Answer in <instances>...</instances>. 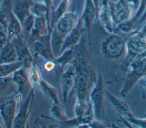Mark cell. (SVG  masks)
<instances>
[{
    "mask_svg": "<svg viewBox=\"0 0 146 128\" xmlns=\"http://www.w3.org/2000/svg\"><path fill=\"white\" fill-rule=\"evenodd\" d=\"M75 71L74 89L76 100H90L91 90L97 80V72L83 55L76 54L72 63Z\"/></svg>",
    "mask_w": 146,
    "mask_h": 128,
    "instance_id": "obj_1",
    "label": "cell"
},
{
    "mask_svg": "<svg viewBox=\"0 0 146 128\" xmlns=\"http://www.w3.org/2000/svg\"><path fill=\"white\" fill-rule=\"evenodd\" d=\"M102 56L110 60L123 59L127 54L126 40L117 33L109 34L100 43Z\"/></svg>",
    "mask_w": 146,
    "mask_h": 128,
    "instance_id": "obj_2",
    "label": "cell"
},
{
    "mask_svg": "<svg viewBox=\"0 0 146 128\" xmlns=\"http://www.w3.org/2000/svg\"><path fill=\"white\" fill-rule=\"evenodd\" d=\"M105 90L103 73L101 71H98L96 82L91 90L90 99L92 105L95 118L107 125V123H109L110 122L106 113Z\"/></svg>",
    "mask_w": 146,
    "mask_h": 128,
    "instance_id": "obj_3",
    "label": "cell"
},
{
    "mask_svg": "<svg viewBox=\"0 0 146 128\" xmlns=\"http://www.w3.org/2000/svg\"><path fill=\"white\" fill-rule=\"evenodd\" d=\"M79 14L73 11H67L55 23L51 31L52 44H59L60 48L64 37L76 26L79 20Z\"/></svg>",
    "mask_w": 146,
    "mask_h": 128,
    "instance_id": "obj_4",
    "label": "cell"
},
{
    "mask_svg": "<svg viewBox=\"0 0 146 128\" xmlns=\"http://www.w3.org/2000/svg\"><path fill=\"white\" fill-rule=\"evenodd\" d=\"M126 75L120 94L125 97L142 77L146 76V57L134 59L126 69Z\"/></svg>",
    "mask_w": 146,
    "mask_h": 128,
    "instance_id": "obj_5",
    "label": "cell"
},
{
    "mask_svg": "<svg viewBox=\"0 0 146 128\" xmlns=\"http://www.w3.org/2000/svg\"><path fill=\"white\" fill-rule=\"evenodd\" d=\"M109 7L115 26L131 20L136 13V9L128 0H109Z\"/></svg>",
    "mask_w": 146,
    "mask_h": 128,
    "instance_id": "obj_6",
    "label": "cell"
},
{
    "mask_svg": "<svg viewBox=\"0 0 146 128\" xmlns=\"http://www.w3.org/2000/svg\"><path fill=\"white\" fill-rule=\"evenodd\" d=\"M127 54L120 65V68L126 71L129 64L146 49V38L139 36L136 32L126 40Z\"/></svg>",
    "mask_w": 146,
    "mask_h": 128,
    "instance_id": "obj_7",
    "label": "cell"
},
{
    "mask_svg": "<svg viewBox=\"0 0 146 128\" xmlns=\"http://www.w3.org/2000/svg\"><path fill=\"white\" fill-rule=\"evenodd\" d=\"M34 91L31 88L26 99L21 104L14 118L13 127L24 128L29 127L28 121L35 101Z\"/></svg>",
    "mask_w": 146,
    "mask_h": 128,
    "instance_id": "obj_8",
    "label": "cell"
},
{
    "mask_svg": "<svg viewBox=\"0 0 146 128\" xmlns=\"http://www.w3.org/2000/svg\"><path fill=\"white\" fill-rule=\"evenodd\" d=\"M10 41L12 42L15 48L18 61L22 62V67L29 69L35 61L30 53L27 40L21 34L14 37Z\"/></svg>",
    "mask_w": 146,
    "mask_h": 128,
    "instance_id": "obj_9",
    "label": "cell"
},
{
    "mask_svg": "<svg viewBox=\"0 0 146 128\" xmlns=\"http://www.w3.org/2000/svg\"><path fill=\"white\" fill-rule=\"evenodd\" d=\"M14 94L5 97L0 102V117L3 126L7 128L13 127L16 115L17 102L14 97Z\"/></svg>",
    "mask_w": 146,
    "mask_h": 128,
    "instance_id": "obj_10",
    "label": "cell"
},
{
    "mask_svg": "<svg viewBox=\"0 0 146 128\" xmlns=\"http://www.w3.org/2000/svg\"><path fill=\"white\" fill-rule=\"evenodd\" d=\"M30 46L33 47L35 57L40 56L45 60L55 59L52 46L51 31L46 35L36 39Z\"/></svg>",
    "mask_w": 146,
    "mask_h": 128,
    "instance_id": "obj_11",
    "label": "cell"
},
{
    "mask_svg": "<svg viewBox=\"0 0 146 128\" xmlns=\"http://www.w3.org/2000/svg\"><path fill=\"white\" fill-rule=\"evenodd\" d=\"M86 31L83 23L80 18L76 26L64 37L60 46L59 54L64 50L73 48L80 42L83 34Z\"/></svg>",
    "mask_w": 146,
    "mask_h": 128,
    "instance_id": "obj_12",
    "label": "cell"
},
{
    "mask_svg": "<svg viewBox=\"0 0 146 128\" xmlns=\"http://www.w3.org/2000/svg\"><path fill=\"white\" fill-rule=\"evenodd\" d=\"M109 0H101L98 12V18L104 28V30L108 34L114 32L115 24L112 20L110 12Z\"/></svg>",
    "mask_w": 146,
    "mask_h": 128,
    "instance_id": "obj_13",
    "label": "cell"
},
{
    "mask_svg": "<svg viewBox=\"0 0 146 128\" xmlns=\"http://www.w3.org/2000/svg\"><path fill=\"white\" fill-rule=\"evenodd\" d=\"M51 31L50 25L46 16L35 17L34 24L27 40L28 44L29 46L31 45L36 39L46 35Z\"/></svg>",
    "mask_w": 146,
    "mask_h": 128,
    "instance_id": "obj_14",
    "label": "cell"
},
{
    "mask_svg": "<svg viewBox=\"0 0 146 128\" xmlns=\"http://www.w3.org/2000/svg\"><path fill=\"white\" fill-rule=\"evenodd\" d=\"M96 17H98V11L93 1L84 0L83 9L80 18L88 34H90Z\"/></svg>",
    "mask_w": 146,
    "mask_h": 128,
    "instance_id": "obj_15",
    "label": "cell"
},
{
    "mask_svg": "<svg viewBox=\"0 0 146 128\" xmlns=\"http://www.w3.org/2000/svg\"><path fill=\"white\" fill-rule=\"evenodd\" d=\"M75 85V71L72 64L61 73L60 76V86L62 97L64 102L67 100L68 95L74 88Z\"/></svg>",
    "mask_w": 146,
    "mask_h": 128,
    "instance_id": "obj_16",
    "label": "cell"
},
{
    "mask_svg": "<svg viewBox=\"0 0 146 128\" xmlns=\"http://www.w3.org/2000/svg\"><path fill=\"white\" fill-rule=\"evenodd\" d=\"M105 93L108 100L118 117H122L125 118L134 117L129 105L124 101L113 95L106 89L105 90Z\"/></svg>",
    "mask_w": 146,
    "mask_h": 128,
    "instance_id": "obj_17",
    "label": "cell"
},
{
    "mask_svg": "<svg viewBox=\"0 0 146 128\" xmlns=\"http://www.w3.org/2000/svg\"><path fill=\"white\" fill-rule=\"evenodd\" d=\"M34 0H11V10L21 24L30 14V7Z\"/></svg>",
    "mask_w": 146,
    "mask_h": 128,
    "instance_id": "obj_18",
    "label": "cell"
},
{
    "mask_svg": "<svg viewBox=\"0 0 146 128\" xmlns=\"http://www.w3.org/2000/svg\"><path fill=\"white\" fill-rule=\"evenodd\" d=\"M17 61V54L14 46L11 41H7L1 49L0 64L13 63Z\"/></svg>",
    "mask_w": 146,
    "mask_h": 128,
    "instance_id": "obj_19",
    "label": "cell"
},
{
    "mask_svg": "<svg viewBox=\"0 0 146 128\" xmlns=\"http://www.w3.org/2000/svg\"><path fill=\"white\" fill-rule=\"evenodd\" d=\"M28 71L24 67H21L15 71L11 75L12 80L17 87L18 93H22L29 82Z\"/></svg>",
    "mask_w": 146,
    "mask_h": 128,
    "instance_id": "obj_20",
    "label": "cell"
},
{
    "mask_svg": "<svg viewBox=\"0 0 146 128\" xmlns=\"http://www.w3.org/2000/svg\"><path fill=\"white\" fill-rule=\"evenodd\" d=\"M76 54V53L73 47L64 50L59 53L58 56H55L54 60L57 64V67L60 69V73L63 72L66 66L72 63Z\"/></svg>",
    "mask_w": 146,
    "mask_h": 128,
    "instance_id": "obj_21",
    "label": "cell"
},
{
    "mask_svg": "<svg viewBox=\"0 0 146 128\" xmlns=\"http://www.w3.org/2000/svg\"><path fill=\"white\" fill-rule=\"evenodd\" d=\"M38 88L52 104H60L57 89L46 81L42 79Z\"/></svg>",
    "mask_w": 146,
    "mask_h": 128,
    "instance_id": "obj_22",
    "label": "cell"
},
{
    "mask_svg": "<svg viewBox=\"0 0 146 128\" xmlns=\"http://www.w3.org/2000/svg\"><path fill=\"white\" fill-rule=\"evenodd\" d=\"M7 32L8 41L14 37L18 36L22 34V26L19 21L15 16L12 12L10 11L9 19L7 25Z\"/></svg>",
    "mask_w": 146,
    "mask_h": 128,
    "instance_id": "obj_23",
    "label": "cell"
},
{
    "mask_svg": "<svg viewBox=\"0 0 146 128\" xmlns=\"http://www.w3.org/2000/svg\"><path fill=\"white\" fill-rule=\"evenodd\" d=\"M28 77L31 88L34 90L38 88L42 78L40 71L35 61L28 71Z\"/></svg>",
    "mask_w": 146,
    "mask_h": 128,
    "instance_id": "obj_24",
    "label": "cell"
},
{
    "mask_svg": "<svg viewBox=\"0 0 146 128\" xmlns=\"http://www.w3.org/2000/svg\"><path fill=\"white\" fill-rule=\"evenodd\" d=\"M71 0H61L57 7L52 11L51 19H50V22L51 31L57 20L67 11L71 3Z\"/></svg>",
    "mask_w": 146,
    "mask_h": 128,
    "instance_id": "obj_25",
    "label": "cell"
},
{
    "mask_svg": "<svg viewBox=\"0 0 146 128\" xmlns=\"http://www.w3.org/2000/svg\"><path fill=\"white\" fill-rule=\"evenodd\" d=\"M17 91L11 76L0 78V94H5L6 96L13 95Z\"/></svg>",
    "mask_w": 146,
    "mask_h": 128,
    "instance_id": "obj_26",
    "label": "cell"
},
{
    "mask_svg": "<svg viewBox=\"0 0 146 128\" xmlns=\"http://www.w3.org/2000/svg\"><path fill=\"white\" fill-rule=\"evenodd\" d=\"M50 113L51 117L58 121H65L69 119L60 104H52L50 106Z\"/></svg>",
    "mask_w": 146,
    "mask_h": 128,
    "instance_id": "obj_27",
    "label": "cell"
},
{
    "mask_svg": "<svg viewBox=\"0 0 146 128\" xmlns=\"http://www.w3.org/2000/svg\"><path fill=\"white\" fill-rule=\"evenodd\" d=\"M22 67V63L17 61L13 63L0 64V78L11 76L19 68Z\"/></svg>",
    "mask_w": 146,
    "mask_h": 128,
    "instance_id": "obj_28",
    "label": "cell"
},
{
    "mask_svg": "<svg viewBox=\"0 0 146 128\" xmlns=\"http://www.w3.org/2000/svg\"><path fill=\"white\" fill-rule=\"evenodd\" d=\"M30 14L35 17L46 16L48 22L50 25V20L48 18L47 7L42 1H34L33 2L30 7Z\"/></svg>",
    "mask_w": 146,
    "mask_h": 128,
    "instance_id": "obj_29",
    "label": "cell"
},
{
    "mask_svg": "<svg viewBox=\"0 0 146 128\" xmlns=\"http://www.w3.org/2000/svg\"><path fill=\"white\" fill-rule=\"evenodd\" d=\"M35 22V16L30 14L21 23L22 34L21 35L27 40L33 30Z\"/></svg>",
    "mask_w": 146,
    "mask_h": 128,
    "instance_id": "obj_30",
    "label": "cell"
},
{
    "mask_svg": "<svg viewBox=\"0 0 146 128\" xmlns=\"http://www.w3.org/2000/svg\"><path fill=\"white\" fill-rule=\"evenodd\" d=\"M136 27V24L131 20H129L117 24L115 27L114 32H120L122 34L132 33Z\"/></svg>",
    "mask_w": 146,
    "mask_h": 128,
    "instance_id": "obj_31",
    "label": "cell"
},
{
    "mask_svg": "<svg viewBox=\"0 0 146 128\" xmlns=\"http://www.w3.org/2000/svg\"><path fill=\"white\" fill-rule=\"evenodd\" d=\"M146 8V0H140L139 6L135 14L133 17L131 19L136 26H137V23L140 18L141 16L142 15L143 13H144L145 9Z\"/></svg>",
    "mask_w": 146,
    "mask_h": 128,
    "instance_id": "obj_32",
    "label": "cell"
},
{
    "mask_svg": "<svg viewBox=\"0 0 146 128\" xmlns=\"http://www.w3.org/2000/svg\"><path fill=\"white\" fill-rule=\"evenodd\" d=\"M125 119L131 125H133L138 127H146V118H136L134 116L133 117L127 118Z\"/></svg>",
    "mask_w": 146,
    "mask_h": 128,
    "instance_id": "obj_33",
    "label": "cell"
},
{
    "mask_svg": "<svg viewBox=\"0 0 146 128\" xmlns=\"http://www.w3.org/2000/svg\"><path fill=\"white\" fill-rule=\"evenodd\" d=\"M56 67L57 64L54 59L45 60L42 66L43 69L46 73H51L53 72Z\"/></svg>",
    "mask_w": 146,
    "mask_h": 128,
    "instance_id": "obj_34",
    "label": "cell"
},
{
    "mask_svg": "<svg viewBox=\"0 0 146 128\" xmlns=\"http://www.w3.org/2000/svg\"><path fill=\"white\" fill-rule=\"evenodd\" d=\"M140 90L142 99L146 100V76L140 79L138 82Z\"/></svg>",
    "mask_w": 146,
    "mask_h": 128,
    "instance_id": "obj_35",
    "label": "cell"
},
{
    "mask_svg": "<svg viewBox=\"0 0 146 128\" xmlns=\"http://www.w3.org/2000/svg\"><path fill=\"white\" fill-rule=\"evenodd\" d=\"M109 127V126L106 125L102 121L98 120L95 118H94L88 125V127Z\"/></svg>",
    "mask_w": 146,
    "mask_h": 128,
    "instance_id": "obj_36",
    "label": "cell"
},
{
    "mask_svg": "<svg viewBox=\"0 0 146 128\" xmlns=\"http://www.w3.org/2000/svg\"><path fill=\"white\" fill-rule=\"evenodd\" d=\"M41 1L46 5L47 9V14H48V18L50 21V10L51 9V7L52 6L53 1L54 0H41Z\"/></svg>",
    "mask_w": 146,
    "mask_h": 128,
    "instance_id": "obj_37",
    "label": "cell"
},
{
    "mask_svg": "<svg viewBox=\"0 0 146 128\" xmlns=\"http://www.w3.org/2000/svg\"><path fill=\"white\" fill-rule=\"evenodd\" d=\"M136 33L141 38H146V22L144 26L139 31H136Z\"/></svg>",
    "mask_w": 146,
    "mask_h": 128,
    "instance_id": "obj_38",
    "label": "cell"
},
{
    "mask_svg": "<svg viewBox=\"0 0 146 128\" xmlns=\"http://www.w3.org/2000/svg\"><path fill=\"white\" fill-rule=\"evenodd\" d=\"M146 21V8L144 11V13H143L142 15L141 16L140 18L139 19V21H138V23H137V26H139V25H141L143 23H144V22H145Z\"/></svg>",
    "mask_w": 146,
    "mask_h": 128,
    "instance_id": "obj_39",
    "label": "cell"
},
{
    "mask_svg": "<svg viewBox=\"0 0 146 128\" xmlns=\"http://www.w3.org/2000/svg\"><path fill=\"white\" fill-rule=\"evenodd\" d=\"M95 5V7L96 8V10L98 12V10H99V6H100V1L101 0H92Z\"/></svg>",
    "mask_w": 146,
    "mask_h": 128,
    "instance_id": "obj_40",
    "label": "cell"
},
{
    "mask_svg": "<svg viewBox=\"0 0 146 128\" xmlns=\"http://www.w3.org/2000/svg\"><path fill=\"white\" fill-rule=\"evenodd\" d=\"M146 57V49L142 53H141L138 56H137L135 59H139V58H141V57Z\"/></svg>",
    "mask_w": 146,
    "mask_h": 128,
    "instance_id": "obj_41",
    "label": "cell"
},
{
    "mask_svg": "<svg viewBox=\"0 0 146 128\" xmlns=\"http://www.w3.org/2000/svg\"><path fill=\"white\" fill-rule=\"evenodd\" d=\"M140 117H141V118H146V112L143 115H142Z\"/></svg>",
    "mask_w": 146,
    "mask_h": 128,
    "instance_id": "obj_42",
    "label": "cell"
},
{
    "mask_svg": "<svg viewBox=\"0 0 146 128\" xmlns=\"http://www.w3.org/2000/svg\"><path fill=\"white\" fill-rule=\"evenodd\" d=\"M2 46H0V51H1V48H2Z\"/></svg>",
    "mask_w": 146,
    "mask_h": 128,
    "instance_id": "obj_43",
    "label": "cell"
},
{
    "mask_svg": "<svg viewBox=\"0 0 146 128\" xmlns=\"http://www.w3.org/2000/svg\"><path fill=\"white\" fill-rule=\"evenodd\" d=\"M2 127V125H1V123H0V127Z\"/></svg>",
    "mask_w": 146,
    "mask_h": 128,
    "instance_id": "obj_44",
    "label": "cell"
},
{
    "mask_svg": "<svg viewBox=\"0 0 146 128\" xmlns=\"http://www.w3.org/2000/svg\"><path fill=\"white\" fill-rule=\"evenodd\" d=\"M145 22H146V21H145Z\"/></svg>",
    "mask_w": 146,
    "mask_h": 128,
    "instance_id": "obj_45",
    "label": "cell"
}]
</instances>
